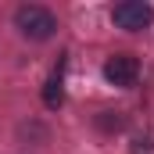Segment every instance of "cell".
<instances>
[{
  "instance_id": "obj_1",
  "label": "cell",
  "mask_w": 154,
  "mask_h": 154,
  "mask_svg": "<svg viewBox=\"0 0 154 154\" xmlns=\"http://www.w3.org/2000/svg\"><path fill=\"white\" fill-rule=\"evenodd\" d=\"M14 25H18V32L25 39H36V43H43V39H50L57 32V18L43 4H22L14 11Z\"/></svg>"
},
{
  "instance_id": "obj_2",
  "label": "cell",
  "mask_w": 154,
  "mask_h": 154,
  "mask_svg": "<svg viewBox=\"0 0 154 154\" xmlns=\"http://www.w3.org/2000/svg\"><path fill=\"white\" fill-rule=\"evenodd\" d=\"M111 22L118 29H125V32H143L154 22V7L143 4V0H122V4L111 7Z\"/></svg>"
},
{
  "instance_id": "obj_3",
  "label": "cell",
  "mask_w": 154,
  "mask_h": 154,
  "mask_svg": "<svg viewBox=\"0 0 154 154\" xmlns=\"http://www.w3.org/2000/svg\"><path fill=\"white\" fill-rule=\"evenodd\" d=\"M104 79H108L111 86L129 90V86H136V79H140V61H136L133 54H111V57L104 61Z\"/></svg>"
},
{
  "instance_id": "obj_4",
  "label": "cell",
  "mask_w": 154,
  "mask_h": 154,
  "mask_svg": "<svg viewBox=\"0 0 154 154\" xmlns=\"http://www.w3.org/2000/svg\"><path fill=\"white\" fill-rule=\"evenodd\" d=\"M61 100H65V79H61V72H54L47 79V86H43V104L47 108H61Z\"/></svg>"
}]
</instances>
